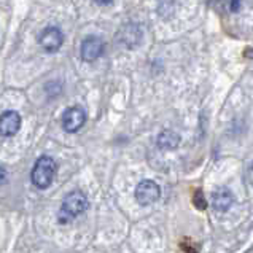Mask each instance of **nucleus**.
Wrapping results in <instances>:
<instances>
[{
    "label": "nucleus",
    "instance_id": "nucleus-1",
    "mask_svg": "<svg viewBox=\"0 0 253 253\" xmlns=\"http://www.w3.org/2000/svg\"><path fill=\"white\" fill-rule=\"evenodd\" d=\"M56 177V163L53 158L49 156H40L31 173V180L34 186H37L39 190H46L51 186L53 180Z\"/></svg>",
    "mask_w": 253,
    "mask_h": 253
},
{
    "label": "nucleus",
    "instance_id": "nucleus-2",
    "mask_svg": "<svg viewBox=\"0 0 253 253\" xmlns=\"http://www.w3.org/2000/svg\"><path fill=\"white\" fill-rule=\"evenodd\" d=\"M88 206H89L88 198H86L82 191L69 193L62 201V206L59 211V221L67 223L70 220H74L75 216L82 215L86 209H88Z\"/></svg>",
    "mask_w": 253,
    "mask_h": 253
},
{
    "label": "nucleus",
    "instance_id": "nucleus-3",
    "mask_svg": "<svg viewBox=\"0 0 253 253\" xmlns=\"http://www.w3.org/2000/svg\"><path fill=\"white\" fill-rule=\"evenodd\" d=\"M39 43L46 53H56V51H59V48L64 43V34L61 32L59 27L48 26L40 32Z\"/></svg>",
    "mask_w": 253,
    "mask_h": 253
},
{
    "label": "nucleus",
    "instance_id": "nucleus-4",
    "mask_svg": "<svg viewBox=\"0 0 253 253\" xmlns=\"http://www.w3.org/2000/svg\"><path fill=\"white\" fill-rule=\"evenodd\" d=\"M161 196V188L153 180H142L135 188V199L140 206H150Z\"/></svg>",
    "mask_w": 253,
    "mask_h": 253
},
{
    "label": "nucleus",
    "instance_id": "nucleus-5",
    "mask_svg": "<svg viewBox=\"0 0 253 253\" xmlns=\"http://www.w3.org/2000/svg\"><path fill=\"white\" fill-rule=\"evenodd\" d=\"M84 123H86V112L82 107H70L64 112L62 127L66 129L67 132L74 134L77 131H80Z\"/></svg>",
    "mask_w": 253,
    "mask_h": 253
},
{
    "label": "nucleus",
    "instance_id": "nucleus-6",
    "mask_svg": "<svg viewBox=\"0 0 253 253\" xmlns=\"http://www.w3.org/2000/svg\"><path fill=\"white\" fill-rule=\"evenodd\" d=\"M104 53V43L96 35H91V37H86L82 42V48H80V54L83 57V61L86 62H92L99 59Z\"/></svg>",
    "mask_w": 253,
    "mask_h": 253
},
{
    "label": "nucleus",
    "instance_id": "nucleus-7",
    "mask_svg": "<svg viewBox=\"0 0 253 253\" xmlns=\"http://www.w3.org/2000/svg\"><path fill=\"white\" fill-rule=\"evenodd\" d=\"M21 127V117L18 112L6 110L0 115V135L13 137Z\"/></svg>",
    "mask_w": 253,
    "mask_h": 253
},
{
    "label": "nucleus",
    "instance_id": "nucleus-8",
    "mask_svg": "<svg viewBox=\"0 0 253 253\" xmlns=\"http://www.w3.org/2000/svg\"><path fill=\"white\" fill-rule=\"evenodd\" d=\"M233 202H234L233 193L225 186L218 188V190L212 194V206L215 207V211H218V212L229 211L231 206H233Z\"/></svg>",
    "mask_w": 253,
    "mask_h": 253
},
{
    "label": "nucleus",
    "instance_id": "nucleus-9",
    "mask_svg": "<svg viewBox=\"0 0 253 253\" xmlns=\"http://www.w3.org/2000/svg\"><path fill=\"white\" fill-rule=\"evenodd\" d=\"M180 143V135L173 131H163L158 137V147L161 150H173Z\"/></svg>",
    "mask_w": 253,
    "mask_h": 253
},
{
    "label": "nucleus",
    "instance_id": "nucleus-10",
    "mask_svg": "<svg viewBox=\"0 0 253 253\" xmlns=\"http://www.w3.org/2000/svg\"><path fill=\"white\" fill-rule=\"evenodd\" d=\"M134 29V26L131 24V26H123L121 27V31L118 32V35H117V40L121 43V45H125L126 48H134L137 43L140 42V37L142 35H131V31Z\"/></svg>",
    "mask_w": 253,
    "mask_h": 253
},
{
    "label": "nucleus",
    "instance_id": "nucleus-11",
    "mask_svg": "<svg viewBox=\"0 0 253 253\" xmlns=\"http://www.w3.org/2000/svg\"><path fill=\"white\" fill-rule=\"evenodd\" d=\"M193 202L198 209H201V211H206L207 209V201H206L204 194H202L201 190H196L193 193Z\"/></svg>",
    "mask_w": 253,
    "mask_h": 253
},
{
    "label": "nucleus",
    "instance_id": "nucleus-12",
    "mask_svg": "<svg viewBox=\"0 0 253 253\" xmlns=\"http://www.w3.org/2000/svg\"><path fill=\"white\" fill-rule=\"evenodd\" d=\"M8 178V172H6L5 168H0V185H3Z\"/></svg>",
    "mask_w": 253,
    "mask_h": 253
},
{
    "label": "nucleus",
    "instance_id": "nucleus-13",
    "mask_svg": "<svg viewBox=\"0 0 253 253\" xmlns=\"http://www.w3.org/2000/svg\"><path fill=\"white\" fill-rule=\"evenodd\" d=\"M239 8H241V0H231L229 10H231V11H237Z\"/></svg>",
    "mask_w": 253,
    "mask_h": 253
},
{
    "label": "nucleus",
    "instance_id": "nucleus-14",
    "mask_svg": "<svg viewBox=\"0 0 253 253\" xmlns=\"http://www.w3.org/2000/svg\"><path fill=\"white\" fill-rule=\"evenodd\" d=\"M94 2H96L97 5H110L113 0H94Z\"/></svg>",
    "mask_w": 253,
    "mask_h": 253
}]
</instances>
